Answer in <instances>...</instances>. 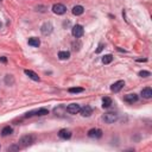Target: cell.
Returning a JSON list of instances; mask_svg holds the SVG:
<instances>
[{"instance_id":"ba28073f","label":"cell","mask_w":152,"mask_h":152,"mask_svg":"<svg viewBox=\"0 0 152 152\" xmlns=\"http://www.w3.org/2000/svg\"><path fill=\"white\" fill-rule=\"evenodd\" d=\"M49 114V110L46 108H39L37 110H32V112H29L26 113V117H32V115H46Z\"/></svg>"},{"instance_id":"cb8c5ba5","label":"cell","mask_w":152,"mask_h":152,"mask_svg":"<svg viewBox=\"0 0 152 152\" xmlns=\"http://www.w3.org/2000/svg\"><path fill=\"white\" fill-rule=\"evenodd\" d=\"M139 76L140 77H149V76H151V73L150 71H146V70H141V71H139Z\"/></svg>"},{"instance_id":"9c48e42d","label":"cell","mask_w":152,"mask_h":152,"mask_svg":"<svg viewBox=\"0 0 152 152\" xmlns=\"http://www.w3.org/2000/svg\"><path fill=\"white\" fill-rule=\"evenodd\" d=\"M80 113H81V115H82L83 118L90 117L92 113H93V108H92L89 105H86V106H83L81 109H80Z\"/></svg>"},{"instance_id":"8992f818","label":"cell","mask_w":152,"mask_h":152,"mask_svg":"<svg viewBox=\"0 0 152 152\" xmlns=\"http://www.w3.org/2000/svg\"><path fill=\"white\" fill-rule=\"evenodd\" d=\"M124 86H125V81L120 80V81H117V82H114L113 84L110 86V90L113 92V93H118V92H120V90L123 89Z\"/></svg>"},{"instance_id":"603a6c76","label":"cell","mask_w":152,"mask_h":152,"mask_svg":"<svg viewBox=\"0 0 152 152\" xmlns=\"http://www.w3.org/2000/svg\"><path fill=\"white\" fill-rule=\"evenodd\" d=\"M81 42H80V41H76V42H74L73 44H71V46H73V50L74 51H78L80 49H81Z\"/></svg>"},{"instance_id":"ffe728a7","label":"cell","mask_w":152,"mask_h":152,"mask_svg":"<svg viewBox=\"0 0 152 152\" xmlns=\"http://www.w3.org/2000/svg\"><path fill=\"white\" fill-rule=\"evenodd\" d=\"M70 57V52L69 51H60L58 52V58L64 61V60H68Z\"/></svg>"},{"instance_id":"4fadbf2b","label":"cell","mask_w":152,"mask_h":152,"mask_svg":"<svg viewBox=\"0 0 152 152\" xmlns=\"http://www.w3.org/2000/svg\"><path fill=\"white\" fill-rule=\"evenodd\" d=\"M141 96L144 99H151L152 98V89L150 87H146V88H144V89L141 90Z\"/></svg>"},{"instance_id":"9a60e30c","label":"cell","mask_w":152,"mask_h":152,"mask_svg":"<svg viewBox=\"0 0 152 152\" xmlns=\"http://www.w3.org/2000/svg\"><path fill=\"white\" fill-rule=\"evenodd\" d=\"M27 43H29V45L33 46V48H38L39 45H41V41H39L38 38H36V37H31V38H29Z\"/></svg>"},{"instance_id":"d4e9b609","label":"cell","mask_w":152,"mask_h":152,"mask_svg":"<svg viewBox=\"0 0 152 152\" xmlns=\"http://www.w3.org/2000/svg\"><path fill=\"white\" fill-rule=\"evenodd\" d=\"M82 92H83V88H80V87L70 88V89H69V93H82Z\"/></svg>"},{"instance_id":"277c9868","label":"cell","mask_w":152,"mask_h":152,"mask_svg":"<svg viewBox=\"0 0 152 152\" xmlns=\"http://www.w3.org/2000/svg\"><path fill=\"white\" fill-rule=\"evenodd\" d=\"M71 33H73V36L75 38H80L82 37L83 33H84V30H83V26L82 25H75L73 27V30H71Z\"/></svg>"},{"instance_id":"5bb4252c","label":"cell","mask_w":152,"mask_h":152,"mask_svg":"<svg viewBox=\"0 0 152 152\" xmlns=\"http://www.w3.org/2000/svg\"><path fill=\"white\" fill-rule=\"evenodd\" d=\"M71 12H73L74 15H81L83 12H84V9L81 6V5H76L73 7V10H71Z\"/></svg>"},{"instance_id":"5b68a950","label":"cell","mask_w":152,"mask_h":152,"mask_svg":"<svg viewBox=\"0 0 152 152\" xmlns=\"http://www.w3.org/2000/svg\"><path fill=\"white\" fill-rule=\"evenodd\" d=\"M52 30H54V26H52V24L51 23H44L43 25L41 26V32L45 36L48 35H50L52 32Z\"/></svg>"},{"instance_id":"7c38bea8","label":"cell","mask_w":152,"mask_h":152,"mask_svg":"<svg viewBox=\"0 0 152 152\" xmlns=\"http://www.w3.org/2000/svg\"><path fill=\"white\" fill-rule=\"evenodd\" d=\"M124 101H126L127 103H133V102H137L138 101V95L137 94H127L124 96Z\"/></svg>"},{"instance_id":"7402d4cb","label":"cell","mask_w":152,"mask_h":152,"mask_svg":"<svg viewBox=\"0 0 152 152\" xmlns=\"http://www.w3.org/2000/svg\"><path fill=\"white\" fill-rule=\"evenodd\" d=\"M112 61H113V56H112L110 54L105 55V56L102 57V63H103V64H109Z\"/></svg>"},{"instance_id":"30bf717a","label":"cell","mask_w":152,"mask_h":152,"mask_svg":"<svg viewBox=\"0 0 152 152\" xmlns=\"http://www.w3.org/2000/svg\"><path fill=\"white\" fill-rule=\"evenodd\" d=\"M88 137L89 138H101L102 137V131L98 129H92L88 131Z\"/></svg>"},{"instance_id":"4316f807","label":"cell","mask_w":152,"mask_h":152,"mask_svg":"<svg viewBox=\"0 0 152 152\" xmlns=\"http://www.w3.org/2000/svg\"><path fill=\"white\" fill-rule=\"evenodd\" d=\"M102 49H103V44H100V45H99V48L96 49V54H100V52L102 51Z\"/></svg>"},{"instance_id":"52a82bcc","label":"cell","mask_w":152,"mask_h":152,"mask_svg":"<svg viewBox=\"0 0 152 152\" xmlns=\"http://www.w3.org/2000/svg\"><path fill=\"white\" fill-rule=\"evenodd\" d=\"M80 109H81V107H80V105L78 103H70V105L67 107V112L69 114H77L78 112H80Z\"/></svg>"},{"instance_id":"f1b7e54d","label":"cell","mask_w":152,"mask_h":152,"mask_svg":"<svg viewBox=\"0 0 152 152\" xmlns=\"http://www.w3.org/2000/svg\"><path fill=\"white\" fill-rule=\"evenodd\" d=\"M137 61H138V62H146L147 60H146V58H139V60H137Z\"/></svg>"},{"instance_id":"44dd1931","label":"cell","mask_w":152,"mask_h":152,"mask_svg":"<svg viewBox=\"0 0 152 152\" xmlns=\"http://www.w3.org/2000/svg\"><path fill=\"white\" fill-rule=\"evenodd\" d=\"M110 105H112V99L110 98H103L102 99V107L103 108H108V107H110Z\"/></svg>"},{"instance_id":"83f0119b","label":"cell","mask_w":152,"mask_h":152,"mask_svg":"<svg viewBox=\"0 0 152 152\" xmlns=\"http://www.w3.org/2000/svg\"><path fill=\"white\" fill-rule=\"evenodd\" d=\"M0 62L6 63V62H7V58H6V57H0Z\"/></svg>"},{"instance_id":"7a4b0ae2","label":"cell","mask_w":152,"mask_h":152,"mask_svg":"<svg viewBox=\"0 0 152 152\" xmlns=\"http://www.w3.org/2000/svg\"><path fill=\"white\" fill-rule=\"evenodd\" d=\"M102 120L106 124H113L118 120V114L114 113V112H108V113H105L102 117Z\"/></svg>"},{"instance_id":"484cf974","label":"cell","mask_w":152,"mask_h":152,"mask_svg":"<svg viewBox=\"0 0 152 152\" xmlns=\"http://www.w3.org/2000/svg\"><path fill=\"white\" fill-rule=\"evenodd\" d=\"M19 150V145H12L7 149V151H18Z\"/></svg>"},{"instance_id":"2e32d148","label":"cell","mask_w":152,"mask_h":152,"mask_svg":"<svg viewBox=\"0 0 152 152\" xmlns=\"http://www.w3.org/2000/svg\"><path fill=\"white\" fill-rule=\"evenodd\" d=\"M24 73H25L31 80H33V81H39V80H41V78H39V76L35 73V71H32V70H25V71H24Z\"/></svg>"},{"instance_id":"8fae6325","label":"cell","mask_w":152,"mask_h":152,"mask_svg":"<svg viewBox=\"0 0 152 152\" xmlns=\"http://www.w3.org/2000/svg\"><path fill=\"white\" fill-rule=\"evenodd\" d=\"M58 137L61 139H64V140L70 139L71 138V131L70 130H67V129H63V130H61L58 132Z\"/></svg>"},{"instance_id":"3957f363","label":"cell","mask_w":152,"mask_h":152,"mask_svg":"<svg viewBox=\"0 0 152 152\" xmlns=\"http://www.w3.org/2000/svg\"><path fill=\"white\" fill-rule=\"evenodd\" d=\"M52 12L55 14H58V15H62L67 12V7L63 5V4H55L52 6Z\"/></svg>"},{"instance_id":"1f68e13d","label":"cell","mask_w":152,"mask_h":152,"mask_svg":"<svg viewBox=\"0 0 152 152\" xmlns=\"http://www.w3.org/2000/svg\"><path fill=\"white\" fill-rule=\"evenodd\" d=\"M0 147H1V146H0Z\"/></svg>"},{"instance_id":"e0dca14e","label":"cell","mask_w":152,"mask_h":152,"mask_svg":"<svg viewBox=\"0 0 152 152\" xmlns=\"http://www.w3.org/2000/svg\"><path fill=\"white\" fill-rule=\"evenodd\" d=\"M67 112V107H64L63 105H61V106H58V107H56L55 109H54V113L56 114V115H63Z\"/></svg>"},{"instance_id":"f546056e","label":"cell","mask_w":152,"mask_h":152,"mask_svg":"<svg viewBox=\"0 0 152 152\" xmlns=\"http://www.w3.org/2000/svg\"><path fill=\"white\" fill-rule=\"evenodd\" d=\"M0 27H1V23H0Z\"/></svg>"},{"instance_id":"ac0fdd59","label":"cell","mask_w":152,"mask_h":152,"mask_svg":"<svg viewBox=\"0 0 152 152\" xmlns=\"http://www.w3.org/2000/svg\"><path fill=\"white\" fill-rule=\"evenodd\" d=\"M4 81H5V84L6 86H13L14 84V77L11 74H7L5 76V78H4Z\"/></svg>"},{"instance_id":"4dcf8cb0","label":"cell","mask_w":152,"mask_h":152,"mask_svg":"<svg viewBox=\"0 0 152 152\" xmlns=\"http://www.w3.org/2000/svg\"><path fill=\"white\" fill-rule=\"evenodd\" d=\"M0 1H1V0H0Z\"/></svg>"},{"instance_id":"d6986e66","label":"cell","mask_w":152,"mask_h":152,"mask_svg":"<svg viewBox=\"0 0 152 152\" xmlns=\"http://www.w3.org/2000/svg\"><path fill=\"white\" fill-rule=\"evenodd\" d=\"M12 132H13V129H12V127L6 126V127H4L3 131H1V135H3V137H7V135L12 134Z\"/></svg>"},{"instance_id":"6da1fadb","label":"cell","mask_w":152,"mask_h":152,"mask_svg":"<svg viewBox=\"0 0 152 152\" xmlns=\"http://www.w3.org/2000/svg\"><path fill=\"white\" fill-rule=\"evenodd\" d=\"M33 143H35V137L33 135H30V134L23 135V137L19 139V145L21 147H29V146L32 145Z\"/></svg>"}]
</instances>
